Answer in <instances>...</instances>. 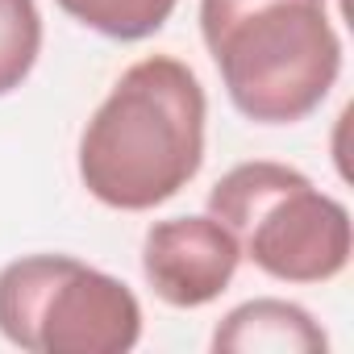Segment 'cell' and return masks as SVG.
<instances>
[{"label": "cell", "mask_w": 354, "mask_h": 354, "mask_svg": "<svg viewBox=\"0 0 354 354\" xmlns=\"http://www.w3.org/2000/svg\"><path fill=\"white\" fill-rule=\"evenodd\" d=\"M205 88L175 55L125 67L80 133L88 196L117 213H150L180 196L205 162Z\"/></svg>", "instance_id": "1"}, {"label": "cell", "mask_w": 354, "mask_h": 354, "mask_svg": "<svg viewBox=\"0 0 354 354\" xmlns=\"http://www.w3.org/2000/svg\"><path fill=\"white\" fill-rule=\"evenodd\" d=\"M201 38L230 104L254 125L313 117L342 71L325 0H201Z\"/></svg>", "instance_id": "2"}, {"label": "cell", "mask_w": 354, "mask_h": 354, "mask_svg": "<svg viewBox=\"0 0 354 354\" xmlns=\"http://www.w3.org/2000/svg\"><path fill=\"white\" fill-rule=\"evenodd\" d=\"M209 217L234 238L242 259L279 283H329L350 267V213L304 171L271 158L238 162L209 192Z\"/></svg>", "instance_id": "3"}, {"label": "cell", "mask_w": 354, "mask_h": 354, "mask_svg": "<svg viewBox=\"0 0 354 354\" xmlns=\"http://www.w3.org/2000/svg\"><path fill=\"white\" fill-rule=\"evenodd\" d=\"M0 333L26 354H125L142 337V304L71 254H26L0 267Z\"/></svg>", "instance_id": "4"}, {"label": "cell", "mask_w": 354, "mask_h": 354, "mask_svg": "<svg viewBox=\"0 0 354 354\" xmlns=\"http://www.w3.org/2000/svg\"><path fill=\"white\" fill-rule=\"evenodd\" d=\"M238 238L217 217H167L142 238V275L171 308H205L238 275Z\"/></svg>", "instance_id": "5"}, {"label": "cell", "mask_w": 354, "mask_h": 354, "mask_svg": "<svg viewBox=\"0 0 354 354\" xmlns=\"http://www.w3.org/2000/svg\"><path fill=\"white\" fill-rule=\"evenodd\" d=\"M213 350L217 354H325L329 337L308 308L279 296H263L225 313V321L213 329Z\"/></svg>", "instance_id": "6"}, {"label": "cell", "mask_w": 354, "mask_h": 354, "mask_svg": "<svg viewBox=\"0 0 354 354\" xmlns=\"http://www.w3.org/2000/svg\"><path fill=\"white\" fill-rule=\"evenodd\" d=\"M55 5L71 21L96 30L100 38L142 42V38L158 34L171 21V13H175L180 0H55Z\"/></svg>", "instance_id": "7"}, {"label": "cell", "mask_w": 354, "mask_h": 354, "mask_svg": "<svg viewBox=\"0 0 354 354\" xmlns=\"http://www.w3.org/2000/svg\"><path fill=\"white\" fill-rule=\"evenodd\" d=\"M42 55L38 0H0V96L17 92Z\"/></svg>", "instance_id": "8"}]
</instances>
